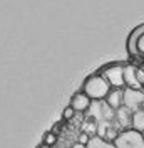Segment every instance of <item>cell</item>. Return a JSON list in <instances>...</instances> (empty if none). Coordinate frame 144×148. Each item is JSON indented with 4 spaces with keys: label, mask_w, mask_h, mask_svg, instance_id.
<instances>
[{
    "label": "cell",
    "mask_w": 144,
    "mask_h": 148,
    "mask_svg": "<svg viewBox=\"0 0 144 148\" xmlns=\"http://www.w3.org/2000/svg\"><path fill=\"white\" fill-rule=\"evenodd\" d=\"M124 81H126V88H131V89H144L143 84L139 83V79H137V67L132 64H126Z\"/></svg>",
    "instance_id": "10"
},
{
    "label": "cell",
    "mask_w": 144,
    "mask_h": 148,
    "mask_svg": "<svg viewBox=\"0 0 144 148\" xmlns=\"http://www.w3.org/2000/svg\"><path fill=\"white\" fill-rule=\"evenodd\" d=\"M114 116H116V110H112L106 103V99H102V101H92L90 108L86 113V118L94 120V121H97V123L99 121H114Z\"/></svg>",
    "instance_id": "3"
},
{
    "label": "cell",
    "mask_w": 144,
    "mask_h": 148,
    "mask_svg": "<svg viewBox=\"0 0 144 148\" xmlns=\"http://www.w3.org/2000/svg\"><path fill=\"white\" fill-rule=\"evenodd\" d=\"M143 110H144V106H143Z\"/></svg>",
    "instance_id": "20"
},
{
    "label": "cell",
    "mask_w": 144,
    "mask_h": 148,
    "mask_svg": "<svg viewBox=\"0 0 144 148\" xmlns=\"http://www.w3.org/2000/svg\"><path fill=\"white\" fill-rule=\"evenodd\" d=\"M129 52H132L134 56L144 59V27L136 29L132 32V36L129 37Z\"/></svg>",
    "instance_id": "6"
},
{
    "label": "cell",
    "mask_w": 144,
    "mask_h": 148,
    "mask_svg": "<svg viewBox=\"0 0 144 148\" xmlns=\"http://www.w3.org/2000/svg\"><path fill=\"white\" fill-rule=\"evenodd\" d=\"M81 133H86L90 138L97 136V121L84 118V121H82V125H81Z\"/></svg>",
    "instance_id": "12"
},
{
    "label": "cell",
    "mask_w": 144,
    "mask_h": 148,
    "mask_svg": "<svg viewBox=\"0 0 144 148\" xmlns=\"http://www.w3.org/2000/svg\"><path fill=\"white\" fill-rule=\"evenodd\" d=\"M112 86L109 84V81L102 76L101 73L90 74L89 77L82 84V91L89 96L92 101H102L107 98V94L111 92Z\"/></svg>",
    "instance_id": "1"
},
{
    "label": "cell",
    "mask_w": 144,
    "mask_h": 148,
    "mask_svg": "<svg viewBox=\"0 0 144 148\" xmlns=\"http://www.w3.org/2000/svg\"><path fill=\"white\" fill-rule=\"evenodd\" d=\"M121 130L116 126L114 121H99L97 123V136L107 141H116V138L119 136Z\"/></svg>",
    "instance_id": "7"
},
{
    "label": "cell",
    "mask_w": 144,
    "mask_h": 148,
    "mask_svg": "<svg viewBox=\"0 0 144 148\" xmlns=\"http://www.w3.org/2000/svg\"><path fill=\"white\" fill-rule=\"evenodd\" d=\"M124 106L136 113V111L143 110L144 106V89H124Z\"/></svg>",
    "instance_id": "5"
},
{
    "label": "cell",
    "mask_w": 144,
    "mask_h": 148,
    "mask_svg": "<svg viewBox=\"0 0 144 148\" xmlns=\"http://www.w3.org/2000/svg\"><path fill=\"white\" fill-rule=\"evenodd\" d=\"M90 104H92V99L84 91H77L71 98V103H69V106H72V110L75 111L77 114L87 113V110L90 108Z\"/></svg>",
    "instance_id": "8"
},
{
    "label": "cell",
    "mask_w": 144,
    "mask_h": 148,
    "mask_svg": "<svg viewBox=\"0 0 144 148\" xmlns=\"http://www.w3.org/2000/svg\"><path fill=\"white\" fill-rule=\"evenodd\" d=\"M57 141H59V138H57V133H54L52 130H50V131H45V133H44V138H42V143H44V145L55 147V145H57Z\"/></svg>",
    "instance_id": "15"
},
{
    "label": "cell",
    "mask_w": 144,
    "mask_h": 148,
    "mask_svg": "<svg viewBox=\"0 0 144 148\" xmlns=\"http://www.w3.org/2000/svg\"><path fill=\"white\" fill-rule=\"evenodd\" d=\"M87 148H116V145L112 141H107V140H102L99 136H94V138L89 140V143L86 145Z\"/></svg>",
    "instance_id": "13"
},
{
    "label": "cell",
    "mask_w": 144,
    "mask_h": 148,
    "mask_svg": "<svg viewBox=\"0 0 144 148\" xmlns=\"http://www.w3.org/2000/svg\"><path fill=\"white\" fill-rule=\"evenodd\" d=\"M106 103L112 110H119L121 106H124V89H117V88H112L111 92L106 98Z\"/></svg>",
    "instance_id": "11"
},
{
    "label": "cell",
    "mask_w": 144,
    "mask_h": 148,
    "mask_svg": "<svg viewBox=\"0 0 144 148\" xmlns=\"http://www.w3.org/2000/svg\"><path fill=\"white\" fill-rule=\"evenodd\" d=\"M143 136H144V131H143Z\"/></svg>",
    "instance_id": "19"
},
{
    "label": "cell",
    "mask_w": 144,
    "mask_h": 148,
    "mask_svg": "<svg viewBox=\"0 0 144 148\" xmlns=\"http://www.w3.org/2000/svg\"><path fill=\"white\" fill-rule=\"evenodd\" d=\"M37 148H52V147H49V145H44V143H40V145H39Z\"/></svg>",
    "instance_id": "18"
},
{
    "label": "cell",
    "mask_w": 144,
    "mask_h": 148,
    "mask_svg": "<svg viewBox=\"0 0 144 148\" xmlns=\"http://www.w3.org/2000/svg\"><path fill=\"white\" fill-rule=\"evenodd\" d=\"M124 69H126V64H124V62H112V64L104 66L99 73L107 79L109 84H111L112 88H117V89H126Z\"/></svg>",
    "instance_id": "2"
},
{
    "label": "cell",
    "mask_w": 144,
    "mask_h": 148,
    "mask_svg": "<svg viewBox=\"0 0 144 148\" xmlns=\"http://www.w3.org/2000/svg\"><path fill=\"white\" fill-rule=\"evenodd\" d=\"M114 145L116 148H144V136L141 131H136L131 128L126 131H121Z\"/></svg>",
    "instance_id": "4"
},
{
    "label": "cell",
    "mask_w": 144,
    "mask_h": 148,
    "mask_svg": "<svg viewBox=\"0 0 144 148\" xmlns=\"http://www.w3.org/2000/svg\"><path fill=\"white\" fill-rule=\"evenodd\" d=\"M75 114H77V113L72 110V106H65L64 111H62V120L64 121H71V120L75 118Z\"/></svg>",
    "instance_id": "16"
},
{
    "label": "cell",
    "mask_w": 144,
    "mask_h": 148,
    "mask_svg": "<svg viewBox=\"0 0 144 148\" xmlns=\"http://www.w3.org/2000/svg\"><path fill=\"white\" fill-rule=\"evenodd\" d=\"M132 111L126 108V106H121L119 110H116V116H114V123L121 131H126V130L132 128Z\"/></svg>",
    "instance_id": "9"
},
{
    "label": "cell",
    "mask_w": 144,
    "mask_h": 148,
    "mask_svg": "<svg viewBox=\"0 0 144 148\" xmlns=\"http://www.w3.org/2000/svg\"><path fill=\"white\" fill-rule=\"evenodd\" d=\"M72 148H87V147H86V145H82V143H79V141H77V143H74V145H72Z\"/></svg>",
    "instance_id": "17"
},
{
    "label": "cell",
    "mask_w": 144,
    "mask_h": 148,
    "mask_svg": "<svg viewBox=\"0 0 144 148\" xmlns=\"http://www.w3.org/2000/svg\"><path fill=\"white\" fill-rule=\"evenodd\" d=\"M132 130L136 131H144V110L136 111L132 114Z\"/></svg>",
    "instance_id": "14"
}]
</instances>
